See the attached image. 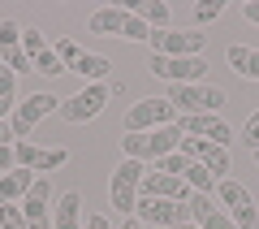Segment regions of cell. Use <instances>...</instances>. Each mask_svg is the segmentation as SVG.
Segmentation results:
<instances>
[{
	"mask_svg": "<svg viewBox=\"0 0 259 229\" xmlns=\"http://www.w3.org/2000/svg\"><path fill=\"white\" fill-rule=\"evenodd\" d=\"M182 147V126H164V130H143V134H125L121 138V156L125 160H164Z\"/></svg>",
	"mask_w": 259,
	"mask_h": 229,
	"instance_id": "cell-1",
	"label": "cell"
},
{
	"mask_svg": "<svg viewBox=\"0 0 259 229\" xmlns=\"http://www.w3.org/2000/svg\"><path fill=\"white\" fill-rule=\"evenodd\" d=\"M112 95H121V83H91V87H82L78 95H69V100H65L56 112H61L65 121H74V126H78V121L100 117V112H104V104H108Z\"/></svg>",
	"mask_w": 259,
	"mask_h": 229,
	"instance_id": "cell-2",
	"label": "cell"
},
{
	"mask_svg": "<svg viewBox=\"0 0 259 229\" xmlns=\"http://www.w3.org/2000/svg\"><path fill=\"white\" fill-rule=\"evenodd\" d=\"M143 160H121L117 173L108 177V199L117 212H134L139 208V186H143Z\"/></svg>",
	"mask_w": 259,
	"mask_h": 229,
	"instance_id": "cell-3",
	"label": "cell"
},
{
	"mask_svg": "<svg viewBox=\"0 0 259 229\" xmlns=\"http://www.w3.org/2000/svg\"><path fill=\"white\" fill-rule=\"evenodd\" d=\"M216 195H221V203H225V216L238 229H259V208H255V199H250V190L242 182L225 177V182L216 186Z\"/></svg>",
	"mask_w": 259,
	"mask_h": 229,
	"instance_id": "cell-4",
	"label": "cell"
},
{
	"mask_svg": "<svg viewBox=\"0 0 259 229\" xmlns=\"http://www.w3.org/2000/svg\"><path fill=\"white\" fill-rule=\"evenodd\" d=\"M164 126H177V108L168 100H139L134 108L125 112V134H143V130H164Z\"/></svg>",
	"mask_w": 259,
	"mask_h": 229,
	"instance_id": "cell-5",
	"label": "cell"
},
{
	"mask_svg": "<svg viewBox=\"0 0 259 229\" xmlns=\"http://www.w3.org/2000/svg\"><path fill=\"white\" fill-rule=\"evenodd\" d=\"M168 104H173L177 112H186V117H199V112H216L229 100H225V91H216V87L190 83V87H173V91H168Z\"/></svg>",
	"mask_w": 259,
	"mask_h": 229,
	"instance_id": "cell-6",
	"label": "cell"
},
{
	"mask_svg": "<svg viewBox=\"0 0 259 229\" xmlns=\"http://www.w3.org/2000/svg\"><path fill=\"white\" fill-rule=\"evenodd\" d=\"M147 44H151V56H199V52H203V44H207V35L164 26V30H151Z\"/></svg>",
	"mask_w": 259,
	"mask_h": 229,
	"instance_id": "cell-7",
	"label": "cell"
},
{
	"mask_svg": "<svg viewBox=\"0 0 259 229\" xmlns=\"http://www.w3.org/2000/svg\"><path fill=\"white\" fill-rule=\"evenodd\" d=\"M147 73L168 78L173 87H190V83H199V78L207 73V61L203 56H151Z\"/></svg>",
	"mask_w": 259,
	"mask_h": 229,
	"instance_id": "cell-8",
	"label": "cell"
},
{
	"mask_svg": "<svg viewBox=\"0 0 259 229\" xmlns=\"http://www.w3.org/2000/svg\"><path fill=\"white\" fill-rule=\"evenodd\" d=\"M52 108H61V100H52L48 91H35V95H26V100L18 104V112L9 117V126H13V138H18V143H26V138H30V130H35V126H39V121H44Z\"/></svg>",
	"mask_w": 259,
	"mask_h": 229,
	"instance_id": "cell-9",
	"label": "cell"
},
{
	"mask_svg": "<svg viewBox=\"0 0 259 229\" xmlns=\"http://www.w3.org/2000/svg\"><path fill=\"white\" fill-rule=\"evenodd\" d=\"M56 56L65 61V69H69V73H82L87 83H100V78H108V73H112L108 56L82 52V48H78V44H69V39H61V44H56Z\"/></svg>",
	"mask_w": 259,
	"mask_h": 229,
	"instance_id": "cell-10",
	"label": "cell"
},
{
	"mask_svg": "<svg viewBox=\"0 0 259 229\" xmlns=\"http://www.w3.org/2000/svg\"><path fill=\"white\" fill-rule=\"evenodd\" d=\"M182 151H186L190 160H199L216 182H225V173H229V147L207 143V138H194V134H182Z\"/></svg>",
	"mask_w": 259,
	"mask_h": 229,
	"instance_id": "cell-11",
	"label": "cell"
},
{
	"mask_svg": "<svg viewBox=\"0 0 259 229\" xmlns=\"http://www.w3.org/2000/svg\"><path fill=\"white\" fill-rule=\"evenodd\" d=\"M134 216H139L143 225L173 229V225H186V220H190V208H186V203H177V199H139Z\"/></svg>",
	"mask_w": 259,
	"mask_h": 229,
	"instance_id": "cell-12",
	"label": "cell"
},
{
	"mask_svg": "<svg viewBox=\"0 0 259 229\" xmlns=\"http://www.w3.org/2000/svg\"><path fill=\"white\" fill-rule=\"evenodd\" d=\"M22 216L30 229H52V182L48 177H35V186L22 199Z\"/></svg>",
	"mask_w": 259,
	"mask_h": 229,
	"instance_id": "cell-13",
	"label": "cell"
},
{
	"mask_svg": "<svg viewBox=\"0 0 259 229\" xmlns=\"http://www.w3.org/2000/svg\"><path fill=\"white\" fill-rule=\"evenodd\" d=\"M13 156H18V165L30 169V173H52V169H61L65 160H69V151H65V147H35L26 138V143L13 147Z\"/></svg>",
	"mask_w": 259,
	"mask_h": 229,
	"instance_id": "cell-14",
	"label": "cell"
},
{
	"mask_svg": "<svg viewBox=\"0 0 259 229\" xmlns=\"http://www.w3.org/2000/svg\"><path fill=\"white\" fill-rule=\"evenodd\" d=\"M139 199H177V203H186V199H190V186H186L182 177H173V173L151 169V173H143Z\"/></svg>",
	"mask_w": 259,
	"mask_h": 229,
	"instance_id": "cell-15",
	"label": "cell"
},
{
	"mask_svg": "<svg viewBox=\"0 0 259 229\" xmlns=\"http://www.w3.org/2000/svg\"><path fill=\"white\" fill-rule=\"evenodd\" d=\"M177 126H182V134L207 138V143H221V147H229V138H233L229 121H225V117H216V112H199V117H182Z\"/></svg>",
	"mask_w": 259,
	"mask_h": 229,
	"instance_id": "cell-16",
	"label": "cell"
},
{
	"mask_svg": "<svg viewBox=\"0 0 259 229\" xmlns=\"http://www.w3.org/2000/svg\"><path fill=\"white\" fill-rule=\"evenodd\" d=\"M18 39H22L18 22H13V18H5V22H0V65H9L13 73H26V69H35V65H30L26 48H22Z\"/></svg>",
	"mask_w": 259,
	"mask_h": 229,
	"instance_id": "cell-17",
	"label": "cell"
},
{
	"mask_svg": "<svg viewBox=\"0 0 259 229\" xmlns=\"http://www.w3.org/2000/svg\"><path fill=\"white\" fill-rule=\"evenodd\" d=\"M186 208H190V220H194L199 229H238L229 216H225V208H216V203H212V195H194V190H190Z\"/></svg>",
	"mask_w": 259,
	"mask_h": 229,
	"instance_id": "cell-18",
	"label": "cell"
},
{
	"mask_svg": "<svg viewBox=\"0 0 259 229\" xmlns=\"http://www.w3.org/2000/svg\"><path fill=\"white\" fill-rule=\"evenodd\" d=\"M52 229H87V225H82V195H78V190H65V195H56Z\"/></svg>",
	"mask_w": 259,
	"mask_h": 229,
	"instance_id": "cell-19",
	"label": "cell"
},
{
	"mask_svg": "<svg viewBox=\"0 0 259 229\" xmlns=\"http://www.w3.org/2000/svg\"><path fill=\"white\" fill-rule=\"evenodd\" d=\"M125 26H130V9H95L91 18H87V30H91V35L121 39V35H125Z\"/></svg>",
	"mask_w": 259,
	"mask_h": 229,
	"instance_id": "cell-20",
	"label": "cell"
},
{
	"mask_svg": "<svg viewBox=\"0 0 259 229\" xmlns=\"http://www.w3.org/2000/svg\"><path fill=\"white\" fill-rule=\"evenodd\" d=\"M30 186H35V173L18 165V173H5V177H0V203H18V199H26Z\"/></svg>",
	"mask_w": 259,
	"mask_h": 229,
	"instance_id": "cell-21",
	"label": "cell"
},
{
	"mask_svg": "<svg viewBox=\"0 0 259 229\" xmlns=\"http://www.w3.org/2000/svg\"><path fill=\"white\" fill-rule=\"evenodd\" d=\"M18 73L9 69V65H0V121H9L13 112H18Z\"/></svg>",
	"mask_w": 259,
	"mask_h": 229,
	"instance_id": "cell-22",
	"label": "cell"
},
{
	"mask_svg": "<svg viewBox=\"0 0 259 229\" xmlns=\"http://www.w3.org/2000/svg\"><path fill=\"white\" fill-rule=\"evenodd\" d=\"M229 69H238L242 78H255V83H259V52H255V48L233 44L229 48Z\"/></svg>",
	"mask_w": 259,
	"mask_h": 229,
	"instance_id": "cell-23",
	"label": "cell"
},
{
	"mask_svg": "<svg viewBox=\"0 0 259 229\" xmlns=\"http://www.w3.org/2000/svg\"><path fill=\"white\" fill-rule=\"evenodd\" d=\"M134 18H143L151 30H164L168 26V5L164 0H143V5H134Z\"/></svg>",
	"mask_w": 259,
	"mask_h": 229,
	"instance_id": "cell-24",
	"label": "cell"
},
{
	"mask_svg": "<svg viewBox=\"0 0 259 229\" xmlns=\"http://www.w3.org/2000/svg\"><path fill=\"white\" fill-rule=\"evenodd\" d=\"M190 165H194V160L186 156L182 147H177L173 156H164V160H156V169H160V173H173V177H186V169H190Z\"/></svg>",
	"mask_w": 259,
	"mask_h": 229,
	"instance_id": "cell-25",
	"label": "cell"
},
{
	"mask_svg": "<svg viewBox=\"0 0 259 229\" xmlns=\"http://www.w3.org/2000/svg\"><path fill=\"white\" fill-rule=\"evenodd\" d=\"M0 229H30L18 203H0Z\"/></svg>",
	"mask_w": 259,
	"mask_h": 229,
	"instance_id": "cell-26",
	"label": "cell"
},
{
	"mask_svg": "<svg viewBox=\"0 0 259 229\" xmlns=\"http://www.w3.org/2000/svg\"><path fill=\"white\" fill-rule=\"evenodd\" d=\"M22 48H26V56H30V61H35L39 52H48V39H44V30L26 26V30H22Z\"/></svg>",
	"mask_w": 259,
	"mask_h": 229,
	"instance_id": "cell-27",
	"label": "cell"
},
{
	"mask_svg": "<svg viewBox=\"0 0 259 229\" xmlns=\"http://www.w3.org/2000/svg\"><path fill=\"white\" fill-rule=\"evenodd\" d=\"M221 13H225V0H203V5H194V22H199V26L216 22Z\"/></svg>",
	"mask_w": 259,
	"mask_h": 229,
	"instance_id": "cell-28",
	"label": "cell"
},
{
	"mask_svg": "<svg viewBox=\"0 0 259 229\" xmlns=\"http://www.w3.org/2000/svg\"><path fill=\"white\" fill-rule=\"evenodd\" d=\"M242 143H246L250 151H255V147H259V108L250 112V117H246V126H242Z\"/></svg>",
	"mask_w": 259,
	"mask_h": 229,
	"instance_id": "cell-29",
	"label": "cell"
},
{
	"mask_svg": "<svg viewBox=\"0 0 259 229\" xmlns=\"http://www.w3.org/2000/svg\"><path fill=\"white\" fill-rule=\"evenodd\" d=\"M147 35H151V26L143 18H134V9H130V26H125V35H121V39H143V44H147Z\"/></svg>",
	"mask_w": 259,
	"mask_h": 229,
	"instance_id": "cell-30",
	"label": "cell"
},
{
	"mask_svg": "<svg viewBox=\"0 0 259 229\" xmlns=\"http://www.w3.org/2000/svg\"><path fill=\"white\" fill-rule=\"evenodd\" d=\"M18 165V156H13V147L9 143H0V169H13Z\"/></svg>",
	"mask_w": 259,
	"mask_h": 229,
	"instance_id": "cell-31",
	"label": "cell"
},
{
	"mask_svg": "<svg viewBox=\"0 0 259 229\" xmlns=\"http://www.w3.org/2000/svg\"><path fill=\"white\" fill-rule=\"evenodd\" d=\"M87 229H112V225H108V216H100V212H95V216H87Z\"/></svg>",
	"mask_w": 259,
	"mask_h": 229,
	"instance_id": "cell-32",
	"label": "cell"
},
{
	"mask_svg": "<svg viewBox=\"0 0 259 229\" xmlns=\"http://www.w3.org/2000/svg\"><path fill=\"white\" fill-rule=\"evenodd\" d=\"M242 13H246V22H255V26H259V0H250V5H246Z\"/></svg>",
	"mask_w": 259,
	"mask_h": 229,
	"instance_id": "cell-33",
	"label": "cell"
},
{
	"mask_svg": "<svg viewBox=\"0 0 259 229\" xmlns=\"http://www.w3.org/2000/svg\"><path fill=\"white\" fill-rule=\"evenodd\" d=\"M9 138H13V126H9V121H0V143H9Z\"/></svg>",
	"mask_w": 259,
	"mask_h": 229,
	"instance_id": "cell-34",
	"label": "cell"
},
{
	"mask_svg": "<svg viewBox=\"0 0 259 229\" xmlns=\"http://www.w3.org/2000/svg\"><path fill=\"white\" fill-rule=\"evenodd\" d=\"M121 229H147V225H143V220H125Z\"/></svg>",
	"mask_w": 259,
	"mask_h": 229,
	"instance_id": "cell-35",
	"label": "cell"
},
{
	"mask_svg": "<svg viewBox=\"0 0 259 229\" xmlns=\"http://www.w3.org/2000/svg\"><path fill=\"white\" fill-rule=\"evenodd\" d=\"M173 229H199V225H194V220H186V225H173Z\"/></svg>",
	"mask_w": 259,
	"mask_h": 229,
	"instance_id": "cell-36",
	"label": "cell"
},
{
	"mask_svg": "<svg viewBox=\"0 0 259 229\" xmlns=\"http://www.w3.org/2000/svg\"><path fill=\"white\" fill-rule=\"evenodd\" d=\"M255 165H259V147H255Z\"/></svg>",
	"mask_w": 259,
	"mask_h": 229,
	"instance_id": "cell-37",
	"label": "cell"
}]
</instances>
